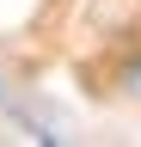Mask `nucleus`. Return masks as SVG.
Segmentation results:
<instances>
[]
</instances>
